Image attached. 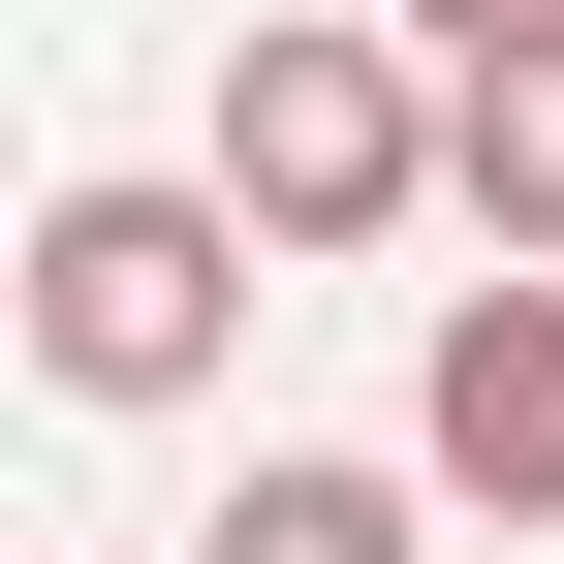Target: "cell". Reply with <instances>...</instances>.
<instances>
[{"instance_id": "7a4b0ae2", "label": "cell", "mask_w": 564, "mask_h": 564, "mask_svg": "<svg viewBox=\"0 0 564 564\" xmlns=\"http://www.w3.org/2000/svg\"><path fill=\"white\" fill-rule=\"evenodd\" d=\"M220 188H251L282 282H314V251H408V220H440V32H408V0H377V32H282V0H251V32H220Z\"/></svg>"}, {"instance_id": "6da1fadb", "label": "cell", "mask_w": 564, "mask_h": 564, "mask_svg": "<svg viewBox=\"0 0 564 564\" xmlns=\"http://www.w3.org/2000/svg\"><path fill=\"white\" fill-rule=\"evenodd\" d=\"M251 282H282V251H251V188H220V158H188V188H158V158H95V188H32V377H63V408H220Z\"/></svg>"}, {"instance_id": "277c9868", "label": "cell", "mask_w": 564, "mask_h": 564, "mask_svg": "<svg viewBox=\"0 0 564 564\" xmlns=\"http://www.w3.org/2000/svg\"><path fill=\"white\" fill-rule=\"evenodd\" d=\"M188 564H440V470H345V440H251Z\"/></svg>"}, {"instance_id": "3957f363", "label": "cell", "mask_w": 564, "mask_h": 564, "mask_svg": "<svg viewBox=\"0 0 564 564\" xmlns=\"http://www.w3.org/2000/svg\"><path fill=\"white\" fill-rule=\"evenodd\" d=\"M408 470H440V502H502V533H564V251L440 282V345H408Z\"/></svg>"}, {"instance_id": "5b68a950", "label": "cell", "mask_w": 564, "mask_h": 564, "mask_svg": "<svg viewBox=\"0 0 564 564\" xmlns=\"http://www.w3.org/2000/svg\"><path fill=\"white\" fill-rule=\"evenodd\" d=\"M440 220L470 251H564V32L533 63H440Z\"/></svg>"}, {"instance_id": "8992f818", "label": "cell", "mask_w": 564, "mask_h": 564, "mask_svg": "<svg viewBox=\"0 0 564 564\" xmlns=\"http://www.w3.org/2000/svg\"><path fill=\"white\" fill-rule=\"evenodd\" d=\"M408 32H440V63H533V32H564V0H408Z\"/></svg>"}]
</instances>
